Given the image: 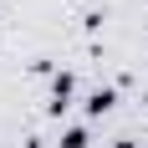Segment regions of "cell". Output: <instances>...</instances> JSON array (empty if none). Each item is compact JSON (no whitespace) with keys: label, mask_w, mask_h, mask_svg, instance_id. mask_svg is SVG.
<instances>
[{"label":"cell","mask_w":148,"mask_h":148,"mask_svg":"<svg viewBox=\"0 0 148 148\" xmlns=\"http://www.w3.org/2000/svg\"><path fill=\"white\" fill-rule=\"evenodd\" d=\"M61 148H87V133H82V128H72V133L61 138Z\"/></svg>","instance_id":"obj_2"},{"label":"cell","mask_w":148,"mask_h":148,"mask_svg":"<svg viewBox=\"0 0 148 148\" xmlns=\"http://www.w3.org/2000/svg\"><path fill=\"white\" fill-rule=\"evenodd\" d=\"M112 102H118V92H112V87H97V92L87 97V112H92V118H102V112H107Z\"/></svg>","instance_id":"obj_1"}]
</instances>
